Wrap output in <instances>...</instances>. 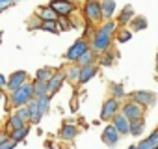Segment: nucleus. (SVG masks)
<instances>
[{
  "label": "nucleus",
  "mask_w": 158,
  "mask_h": 149,
  "mask_svg": "<svg viewBox=\"0 0 158 149\" xmlns=\"http://www.w3.org/2000/svg\"><path fill=\"white\" fill-rule=\"evenodd\" d=\"M115 28H117V24L114 21H106L102 26H99V30L95 32L93 41H91V50L95 54H102V52L110 50V45H112Z\"/></svg>",
  "instance_id": "f257e3e1"
},
{
  "label": "nucleus",
  "mask_w": 158,
  "mask_h": 149,
  "mask_svg": "<svg viewBox=\"0 0 158 149\" xmlns=\"http://www.w3.org/2000/svg\"><path fill=\"white\" fill-rule=\"evenodd\" d=\"M11 104L15 106V108H21V106H26L32 99H34V86H32V82H24L23 86H19L17 90H13L11 92Z\"/></svg>",
  "instance_id": "f03ea898"
},
{
  "label": "nucleus",
  "mask_w": 158,
  "mask_h": 149,
  "mask_svg": "<svg viewBox=\"0 0 158 149\" xmlns=\"http://www.w3.org/2000/svg\"><path fill=\"white\" fill-rule=\"evenodd\" d=\"M84 19L88 24H97L102 21V11H101V0H86L82 6Z\"/></svg>",
  "instance_id": "7ed1b4c3"
},
{
  "label": "nucleus",
  "mask_w": 158,
  "mask_h": 149,
  "mask_svg": "<svg viewBox=\"0 0 158 149\" xmlns=\"http://www.w3.org/2000/svg\"><path fill=\"white\" fill-rule=\"evenodd\" d=\"M89 49V45H88V41H86V37H78L69 49H67V52H65V58H67V62L69 63H74L78 58H80L86 50Z\"/></svg>",
  "instance_id": "20e7f679"
},
{
  "label": "nucleus",
  "mask_w": 158,
  "mask_h": 149,
  "mask_svg": "<svg viewBox=\"0 0 158 149\" xmlns=\"http://www.w3.org/2000/svg\"><path fill=\"white\" fill-rule=\"evenodd\" d=\"M121 114H123L127 119H138V117H143L145 108H143L139 103L128 99L127 103H123V106H121Z\"/></svg>",
  "instance_id": "39448f33"
},
{
  "label": "nucleus",
  "mask_w": 158,
  "mask_h": 149,
  "mask_svg": "<svg viewBox=\"0 0 158 149\" xmlns=\"http://www.w3.org/2000/svg\"><path fill=\"white\" fill-rule=\"evenodd\" d=\"M48 8H52L58 13V17H69L76 10V4L73 0H50Z\"/></svg>",
  "instance_id": "423d86ee"
},
{
  "label": "nucleus",
  "mask_w": 158,
  "mask_h": 149,
  "mask_svg": "<svg viewBox=\"0 0 158 149\" xmlns=\"http://www.w3.org/2000/svg\"><path fill=\"white\" fill-rule=\"evenodd\" d=\"M130 99L139 103L143 108H152L156 104V95L152 92H145V90H138V92H132L130 93Z\"/></svg>",
  "instance_id": "0eeeda50"
},
{
  "label": "nucleus",
  "mask_w": 158,
  "mask_h": 149,
  "mask_svg": "<svg viewBox=\"0 0 158 149\" xmlns=\"http://www.w3.org/2000/svg\"><path fill=\"white\" fill-rule=\"evenodd\" d=\"M119 108H121V103H119V99H115V97H110V99H106L104 103H102V108H101V119L102 121H106V119H112L117 112H119Z\"/></svg>",
  "instance_id": "6e6552de"
},
{
  "label": "nucleus",
  "mask_w": 158,
  "mask_h": 149,
  "mask_svg": "<svg viewBox=\"0 0 158 149\" xmlns=\"http://www.w3.org/2000/svg\"><path fill=\"white\" fill-rule=\"evenodd\" d=\"M112 125L115 127V130L119 132V136H127L128 134V130H130V119H127L123 114H115L114 117H112Z\"/></svg>",
  "instance_id": "1a4fd4ad"
},
{
  "label": "nucleus",
  "mask_w": 158,
  "mask_h": 149,
  "mask_svg": "<svg viewBox=\"0 0 158 149\" xmlns=\"http://www.w3.org/2000/svg\"><path fill=\"white\" fill-rule=\"evenodd\" d=\"M26 80H28V73H26V71H15L13 74H10L6 88H8L10 92H13V90H17L19 86H23Z\"/></svg>",
  "instance_id": "9d476101"
},
{
  "label": "nucleus",
  "mask_w": 158,
  "mask_h": 149,
  "mask_svg": "<svg viewBox=\"0 0 158 149\" xmlns=\"http://www.w3.org/2000/svg\"><path fill=\"white\" fill-rule=\"evenodd\" d=\"M63 82H65V73H63L61 69H60V71H54V74L50 77V80L47 82V84H48V93L52 95V93L60 92L61 86H63Z\"/></svg>",
  "instance_id": "9b49d317"
},
{
  "label": "nucleus",
  "mask_w": 158,
  "mask_h": 149,
  "mask_svg": "<svg viewBox=\"0 0 158 149\" xmlns=\"http://www.w3.org/2000/svg\"><path fill=\"white\" fill-rule=\"evenodd\" d=\"M119 138H121V136H119V132L115 130V127H114V125H106V129L102 130V142L112 147V145H115V143L119 142Z\"/></svg>",
  "instance_id": "f8f14e48"
},
{
  "label": "nucleus",
  "mask_w": 158,
  "mask_h": 149,
  "mask_svg": "<svg viewBox=\"0 0 158 149\" xmlns=\"http://www.w3.org/2000/svg\"><path fill=\"white\" fill-rule=\"evenodd\" d=\"M136 149H158V129H154L147 138H143L136 145Z\"/></svg>",
  "instance_id": "ddd939ff"
},
{
  "label": "nucleus",
  "mask_w": 158,
  "mask_h": 149,
  "mask_svg": "<svg viewBox=\"0 0 158 149\" xmlns=\"http://www.w3.org/2000/svg\"><path fill=\"white\" fill-rule=\"evenodd\" d=\"M95 74H97V65L95 63L80 67V79H78V84H88Z\"/></svg>",
  "instance_id": "4468645a"
},
{
  "label": "nucleus",
  "mask_w": 158,
  "mask_h": 149,
  "mask_svg": "<svg viewBox=\"0 0 158 149\" xmlns=\"http://www.w3.org/2000/svg\"><path fill=\"white\" fill-rule=\"evenodd\" d=\"M115 8H117L115 0H101V11H102V19H106V21H112V17H114V13H115Z\"/></svg>",
  "instance_id": "2eb2a0df"
},
{
  "label": "nucleus",
  "mask_w": 158,
  "mask_h": 149,
  "mask_svg": "<svg viewBox=\"0 0 158 149\" xmlns=\"http://www.w3.org/2000/svg\"><path fill=\"white\" fill-rule=\"evenodd\" d=\"M26 108H28V114H30V123L37 125V123L43 119V116H41V112H39V106H37V99L34 97V99L26 104Z\"/></svg>",
  "instance_id": "dca6fc26"
},
{
  "label": "nucleus",
  "mask_w": 158,
  "mask_h": 149,
  "mask_svg": "<svg viewBox=\"0 0 158 149\" xmlns=\"http://www.w3.org/2000/svg\"><path fill=\"white\" fill-rule=\"evenodd\" d=\"M76 134H78V129H76V125H71V123H65L60 130V138L65 142H73L76 138Z\"/></svg>",
  "instance_id": "f3484780"
},
{
  "label": "nucleus",
  "mask_w": 158,
  "mask_h": 149,
  "mask_svg": "<svg viewBox=\"0 0 158 149\" xmlns=\"http://www.w3.org/2000/svg\"><path fill=\"white\" fill-rule=\"evenodd\" d=\"M134 10H132V6H125L123 10H121V15H117V23L115 24H119V26H125V24H128L132 19H134Z\"/></svg>",
  "instance_id": "a211bd4d"
},
{
  "label": "nucleus",
  "mask_w": 158,
  "mask_h": 149,
  "mask_svg": "<svg viewBox=\"0 0 158 149\" xmlns=\"http://www.w3.org/2000/svg\"><path fill=\"white\" fill-rule=\"evenodd\" d=\"M143 130H145V117L130 119V130H128V134H132V136H141Z\"/></svg>",
  "instance_id": "6ab92c4d"
},
{
  "label": "nucleus",
  "mask_w": 158,
  "mask_h": 149,
  "mask_svg": "<svg viewBox=\"0 0 158 149\" xmlns=\"http://www.w3.org/2000/svg\"><path fill=\"white\" fill-rule=\"evenodd\" d=\"M95 60H97V54H95V52L91 50V47H89V49H88L80 58H78L74 63H76L78 67H84V65H91V63H95Z\"/></svg>",
  "instance_id": "aec40b11"
},
{
  "label": "nucleus",
  "mask_w": 158,
  "mask_h": 149,
  "mask_svg": "<svg viewBox=\"0 0 158 149\" xmlns=\"http://www.w3.org/2000/svg\"><path fill=\"white\" fill-rule=\"evenodd\" d=\"M63 73H65V80H69V82H73V84H76L78 79H80V67H78L76 63H71Z\"/></svg>",
  "instance_id": "412c9836"
},
{
  "label": "nucleus",
  "mask_w": 158,
  "mask_h": 149,
  "mask_svg": "<svg viewBox=\"0 0 158 149\" xmlns=\"http://www.w3.org/2000/svg\"><path fill=\"white\" fill-rule=\"evenodd\" d=\"M28 132H30V123H26V125H23V127H19V129L11 130V132H10V138H11V140H15V142L19 143V142H23V140L28 136Z\"/></svg>",
  "instance_id": "4be33fe9"
},
{
  "label": "nucleus",
  "mask_w": 158,
  "mask_h": 149,
  "mask_svg": "<svg viewBox=\"0 0 158 149\" xmlns=\"http://www.w3.org/2000/svg\"><path fill=\"white\" fill-rule=\"evenodd\" d=\"M37 17H39L41 21H58V13H56L52 8H48V6L39 8V10H37Z\"/></svg>",
  "instance_id": "5701e85b"
},
{
  "label": "nucleus",
  "mask_w": 158,
  "mask_h": 149,
  "mask_svg": "<svg viewBox=\"0 0 158 149\" xmlns=\"http://www.w3.org/2000/svg\"><path fill=\"white\" fill-rule=\"evenodd\" d=\"M32 86H34V97L50 95V93H48V84H47V82H43V80H35V79H34Z\"/></svg>",
  "instance_id": "b1692460"
},
{
  "label": "nucleus",
  "mask_w": 158,
  "mask_h": 149,
  "mask_svg": "<svg viewBox=\"0 0 158 149\" xmlns=\"http://www.w3.org/2000/svg\"><path fill=\"white\" fill-rule=\"evenodd\" d=\"M128 24H130V30L139 32V30H145V28H147V19L141 17V15H134V19H132Z\"/></svg>",
  "instance_id": "393cba45"
},
{
  "label": "nucleus",
  "mask_w": 158,
  "mask_h": 149,
  "mask_svg": "<svg viewBox=\"0 0 158 149\" xmlns=\"http://www.w3.org/2000/svg\"><path fill=\"white\" fill-rule=\"evenodd\" d=\"M35 99H37V106H39L41 116H47L48 110H50V95H41V97H35Z\"/></svg>",
  "instance_id": "a878e982"
},
{
  "label": "nucleus",
  "mask_w": 158,
  "mask_h": 149,
  "mask_svg": "<svg viewBox=\"0 0 158 149\" xmlns=\"http://www.w3.org/2000/svg\"><path fill=\"white\" fill-rule=\"evenodd\" d=\"M23 125H26V121H23V119L17 116V112H13V114L10 116V119H8V130L11 132V130H15V129L23 127Z\"/></svg>",
  "instance_id": "bb28decb"
},
{
  "label": "nucleus",
  "mask_w": 158,
  "mask_h": 149,
  "mask_svg": "<svg viewBox=\"0 0 158 149\" xmlns=\"http://www.w3.org/2000/svg\"><path fill=\"white\" fill-rule=\"evenodd\" d=\"M52 74H54V69H50V67H41V69H37V73H35V80L48 82Z\"/></svg>",
  "instance_id": "cd10ccee"
},
{
  "label": "nucleus",
  "mask_w": 158,
  "mask_h": 149,
  "mask_svg": "<svg viewBox=\"0 0 158 149\" xmlns=\"http://www.w3.org/2000/svg\"><path fill=\"white\" fill-rule=\"evenodd\" d=\"M115 39H117V43H127V41H130L132 39V30L130 28H121V30H117V34H115Z\"/></svg>",
  "instance_id": "c85d7f7f"
},
{
  "label": "nucleus",
  "mask_w": 158,
  "mask_h": 149,
  "mask_svg": "<svg viewBox=\"0 0 158 149\" xmlns=\"http://www.w3.org/2000/svg\"><path fill=\"white\" fill-rule=\"evenodd\" d=\"M56 24H58V30H63V32H67V30L73 28V23L69 21V17H58Z\"/></svg>",
  "instance_id": "c756f323"
},
{
  "label": "nucleus",
  "mask_w": 158,
  "mask_h": 149,
  "mask_svg": "<svg viewBox=\"0 0 158 149\" xmlns=\"http://www.w3.org/2000/svg\"><path fill=\"white\" fill-rule=\"evenodd\" d=\"M99 63H101V65H104V67H110V65L114 63V54H112L110 50L102 52V56L99 58Z\"/></svg>",
  "instance_id": "7c9ffc66"
},
{
  "label": "nucleus",
  "mask_w": 158,
  "mask_h": 149,
  "mask_svg": "<svg viewBox=\"0 0 158 149\" xmlns=\"http://www.w3.org/2000/svg\"><path fill=\"white\" fill-rule=\"evenodd\" d=\"M39 30H45V32H60L56 21H43L41 26H39Z\"/></svg>",
  "instance_id": "2f4dec72"
},
{
  "label": "nucleus",
  "mask_w": 158,
  "mask_h": 149,
  "mask_svg": "<svg viewBox=\"0 0 158 149\" xmlns=\"http://www.w3.org/2000/svg\"><path fill=\"white\" fill-rule=\"evenodd\" d=\"M112 97H115V99H123L125 97L123 84H112Z\"/></svg>",
  "instance_id": "473e14b6"
},
{
  "label": "nucleus",
  "mask_w": 158,
  "mask_h": 149,
  "mask_svg": "<svg viewBox=\"0 0 158 149\" xmlns=\"http://www.w3.org/2000/svg\"><path fill=\"white\" fill-rule=\"evenodd\" d=\"M15 112H17V116L23 119V121H26V123H30V114H28V108L26 106H21V108H15Z\"/></svg>",
  "instance_id": "72a5a7b5"
},
{
  "label": "nucleus",
  "mask_w": 158,
  "mask_h": 149,
  "mask_svg": "<svg viewBox=\"0 0 158 149\" xmlns=\"http://www.w3.org/2000/svg\"><path fill=\"white\" fill-rule=\"evenodd\" d=\"M17 147V142L11 140V138H6L2 143H0V149H15Z\"/></svg>",
  "instance_id": "f704fd0d"
},
{
  "label": "nucleus",
  "mask_w": 158,
  "mask_h": 149,
  "mask_svg": "<svg viewBox=\"0 0 158 149\" xmlns=\"http://www.w3.org/2000/svg\"><path fill=\"white\" fill-rule=\"evenodd\" d=\"M6 84H8V79L4 77V74H0V90L6 88Z\"/></svg>",
  "instance_id": "c9c22d12"
},
{
  "label": "nucleus",
  "mask_w": 158,
  "mask_h": 149,
  "mask_svg": "<svg viewBox=\"0 0 158 149\" xmlns=\"http://www.w3.org/2000/svg\"><path fill=\"white\" fill-rule=\"evenodd\" d=\"M6 138H10V134H8V132H0V143H2Z\"/></svg>",
  "instance_id": "e433bc0d"
},
{
  "label": "nucleus",
  "mask_w": 158,
  "mask_h": 149,
  "mask_svg": "<svg viewBox=\"0 0 158 149\" xmlns=\"http://www.w3.org/2000/svg\"><path fill=\"white\" fill-rule=\"evenodd\" d=\"M156 71H158V56H156Z\"/></svg>",
  "instance_id": "4c0bfd02"
},
{
  "label": "nucleus",
  "mask_w": 158,
  "mask_h": 149,
  "mask_svg": "<svg viewBox=\"0 0 158 149\" xmlns=\"http://www.w3.org/2000/svg\"><path fill=\"white\" fill-rule=\"evenodd\" d=\"M127 149H136V145H130V147H127Z\"/></svg>",
  "instance_id": "58836bf2"
},
{
  "label": "nucleus",
  "mask_w": 158,
  "mask_h": 149,
  "mask_svg": "<svg viewBox=\"0 0 158 149\" xmlns=\"http://www.w3.org/2000/svg\"><path fill=\"white\" fill-rule=\"evenodd\" d=\"M0 101H2V90H0Z\"/></svg>",
  "instance_id": "ea45409f"
}]
</instances>
